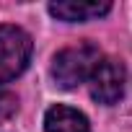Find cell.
I'll list each match as a JSON object with an SVG mask.
<instances>
[{
    "mask_svg": "<svg viewBox=\"0 0 132 132\" xmlns=\"http://www.w3.org/2000/svg\"><path fill=\"white\" fill-rule=\"evenodd\" d=\"M31 36L18 26H0V83L18 78L31 57Z\"/></svg>",
    "mask_w": 132,
    "mask_h": 132,
    "instance_id": "obj_2",
    "label": "cell"
},
{
    "mask_svg": "<svg viewBox=\"0 0 132 132\" xmlns=\"http://www.w3.org/2000/svg\"><path fill=\"white\" fill-rule=\"evenodd\" d=\"M91 96L98 101V104H117L124 93V65L119 60H98V65L91 73Z\"/></svg>",
    "mask_w": 132,
    "mask_h": 132,
    "instance_id": "obj_3",
    "label": "cell"
},
{
    "mask_svg": "<svg viewBox=\"0 0 132 132\" xmlns=\"http://www.w3.org/2000/svg\"><path fill=\"white\" fill-rule=\"evenodd\" d=\"M111 11V3H75V0H62L49 3V13L60 21H91L98 16H106Z\"/></svg>",
    "mask_w": 132,
    "mask_h": 132,
    "instance_id": "obj_5",
    "label": "cell"
},
{
    "mask_svg": "<svg viewBox=\"0 0 132 132\" xmlns=\"http://www.w3.org/2000/svg\"><path fill=\"white\" fill-rule=\"evenodd\" d=\"M18 109V98L11 93V91H0V122H5L16 114Z\"/></svg>",
    "mask_w": 132,
    "mask_h": 132,
    "instance_id": "obj_6",
    "label": "cell"
},
{
    "mask_svg": "<svg viewBox=\"0 0 132 132\" xmlns=\"http://www.w3.org/2000/svg\"><path fill=\"white\" fill-rule=\"evenodd\" d=\"M44 129L47 132H91V124H88L86 114H80L78 109L57 104V106L47 109V114H44Z\"/></svg>",
    "mask_w": 132,
    "mask_h": 132,
    "instance_id": "obj_4",
    "label": "cell"
},
{
    "mask_svg": "<svg viewBox=\"0 0 132 132\" xmlns=\"http://www.w3.org/2000/svg\"><path fill=\"white\" fill-rule=\"evenodd\" d=\"M98 60H101L98 47L91 44V42H80L75 47H68V49L54 54L52 78L57 80L60 88H75V86H80L83 80L91 78Z\"/></svg>",
    "mask_w": 132,
    "mask_h": 132,
    "instance_id": "obj_1",
    "label": "cell"
}]
</instances>
